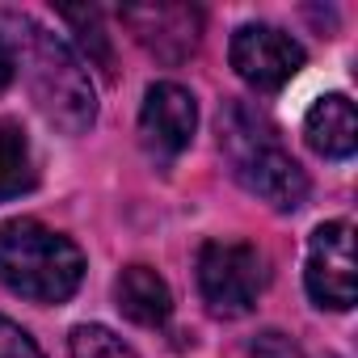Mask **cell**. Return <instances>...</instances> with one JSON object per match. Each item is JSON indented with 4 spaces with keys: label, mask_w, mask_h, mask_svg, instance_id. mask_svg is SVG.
Listing matches in <instances>:
<instances>
[{
    "label": "cell",
    "mask_w": 358,
    "mask_h": 358,
    "mask_svg": "<svg viewBox=\"0 0 358 358\" xmlns=\"http://www.w3.org/2000/svg\"><path fill=\"white\" fill-rule=\"evenodd\" d=\"M0 22L9 30L5 43L13 51V64L22 68L38 110L68 135L89 131L97 118V93H93L85 64L72 55V47L59 34H51L47 26H38L30 13H5Z\"/></svg>",
    "instance_id": "1"
},
{
    "label": "cell",
    "mask_w": 358,
    "mask_h": 358,
    "mask_svg": "<svg viewBox=\"0 0 358 358\" xmlns=\"http://www.w3.org/2000/svg\"><path fill=\"white\" fill-rule=\"evenodd\" d=\"M220 143H224V152L232 160L236 182L249 194H257L274 211L303 207V199H308V173L282 148L278 127L262 110H253L245 101H232L224 110V118H220Z\"/></svg>",
    "instance_id": "2"
},
{
    "label": "cell",
    "mask_w": 358,
    "mask_h": 358,
    "mask_svg": "<svg viewBox=\"0 0 358 358\" xmlns=\"http://www.w3.org/2000/svg\"><path fill=\"white\" fill-rule=\"evenodd\" d=\"M85 278V253L38 220L0 224V282L34 303H64Z\"/></svg>",
    "instance_id": "3"
},
{
    "label": "cell",
    "mask_w": 358,
    "mask_h": 358,
    "mask_svg": "<svg viewBox=\"0 0 358 358\" xmlns=\"http://www.w3.org/2000/svg\"><path fill=\"white\" fill-rule=\"evenodd\" d=\"M266 253L249 241H207L199 249V291L211 316H249L266 291Z\"/></svg>",
    "instance_id": "4"
},
{
    "label": "cell",
    "mask_w": 358,
    "mask_h": 358,
    "mask_svg": "<svg viewBox=\"0 0 358 358\" xmlns=\"http://www.w3.org/2000/svg\"><path fill=\"white\" fill-rule=\"evenodd\" d=\"M228 59H232L236 76H241L249 89L274 93V89H282V85L303 68L308 55H303V47H299L287 30L266 26V22H249V26H241V30L232 34Z\"/></svg>",
    "instance_id": "5"
},
{
    "label": "cell",
    "mask_w": 358,
    "mask_h": 358,
    "mask_svg": "<svg viewBox=\"0 0 358 358\" xmlns=\"http://www.w3.org/2000/svg\"><path fill=\"white\" fill-rule=\"evenodd\" d=\"M303 287L316 308L345 312L354 308V228L345 220L320 224L308 241V262H303Z\"/></svg>",
    "instance_id": "6"
},
{
    "label": "cell",
    "mask_w": 358,
    "mask_h": 358,
    "mask_svg": "<svg viewBox=\"0 0 358 358\" xmlns=\"http://www.w3.org/2000/svg\"><path fill=\"white\" fill-rule=\"evenodd\" d=\"M199 127V101L190 89L173 85V80H156L143 93V110H139V139L152 156H177L186 152Z\"/></svg>",
    "instance_id": "7"
},
{
    "label": "cell",
    "mask_w": 358,
    "mask_h": 358,
    "mask_svg": "<svg viewBox=\"0 0 358 358\" xmlns=\"http://www.w3.org/2000/svg\"><path fill=\"white\" fill-rule=\"evenodd\" d=\"M127 26H135L139 43L152 47L160 59H182L186 51H194L199 43V13L194 9H182V5H156V9H127L122 13Z\"/></svg>",
    "instance_id": "8"
},
{
    "label": "cell",
    "mask_w": 358,
    "mask_h": 358,
    "mask_svg": "<svg viewBox=\"0 0 358 358\" xmlns=\"http://www.w3.org/2000/svg\"><path fill=\"white\" fill-rule=\"evenodd\" d=\"M303 135H308V148L316 156H324V160L354 156V148H358V114H354V101L345 93L316 97V106L303 118Z\"/></svg>",
    "instance_id": "9"
},
{
    "label": "cell",
    "mask_w": 358,
    "mask_h": 358,
    "mask_svg": "<svg viewBox=\"0 0 358 358\" xmlns=\"http://www.w3.org/2000/svg\"><path fill=\"white\" fill-rule=\"evenodd\" d=\"M114 303L127 320L143 324V329H160L173 312V295L169 282L152 270V266H127L114 282Z\"/></svg>",
    "instance_id": "10"
},
{
    "label": "cell",
    "mask_w": 358,
    "mask_h": 358,
    "mask_svg": "<svg viewBox=\"0 0 358 358\" xmlns=\"http://www.w3.org/2000/svg\"><path fill=\"white\" fill-rule=\"evenodd\" d=\"M34 186V152L13 118H0V203Z\"/></svg>",
    "instance_id": "11"
},
{
    "label": "cell",
    "mask_w": 358,
    "mask_h": 358,
    "mask_svg": "<svg viewBox=\"0 0 358 358\" xmlns=\"http://www.w3.org/2000/svg\"><path fill=\"white\" fill-rule=\"evenodd\" d=\"M68 354L72 358H135V350L118 333H110L106 324H76Z\"/></svg>",
    "instance_id": "12"
},
{
    "label": "cell",
    "mask_w": 358,
    "mask_h": 358,
    "mask_svg": "<svg viewBox=\"0 0 358 358\" xmlns=\"http://www.w3.org/2000/svg\"><path fill=\"white\" fill-rule=\"evenodd\" d=\"M0 358H47V354L38 350V341L22 324H13L9 316H0Z\"/></svg>",
    "instance_id": "13"
},
{
    "label": "cell",
    "mask_w": 358,
    "mask_h": 358,
    "mask_svg": "<svg viewBox=\"0 0 358 358\" xmlns=\"http://www.w3.org/2000/svg\"><path fill=\"white\" fill-rule=\"evenodd\" d=\"M253 358H303V350L287 337V333H278V329H270V333H262L257 341H253V350H249Z\"/></svg>",
    "instance_id": "14"
},
{
    "label": "cell",
    "mask_w": 358,
    "mask_h": 358,
    "mask_svg": "<svg viewBox=\"0 0 358 358\" xmlns=\"http://www.w3.org/2000/svg\"><path fill=\"white\" fill-rule=\"evenodd\" d=\"M13 72H17V64H13V51H9L5 34H0V93H5V89L13 85Z\"/></svg>",
    "instance_id": "15"
}]
</instances>
